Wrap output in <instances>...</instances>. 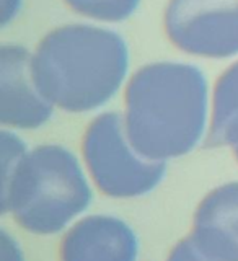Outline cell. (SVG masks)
<instances>
[{"instance_id":"obj_4","label":"cell","mask_w":238,"mask_h":261,"mask_svg":"<svg viewBox=\"0 0 238 261\" xmlns=\"http://www.w3.org/2000/svg\"><path fill=\"white\" fill-rule=\"evenodd\" d=\"M92 183L113 199H136L157 190L168 163L144 157L130 144L121 111H104L88 122L80 144Z\"/></svg>"},{"instance_id":"obj_5","label":"cell","mask_w":238,"mask_h":261,"mask_svg":"<svg viewBox=\"0 0 238 261\" xmlns=\"http://www.w3.org/2000/svg\"><path fill=\"white\" fill-rule=\"evenodd\" d=\"M163 31L188 56L232 59L238 56V0H168Z\"/></svg>"},{"instance_id":"obj_6","label":"cell","mask_w":238,"mask_h":261,"mask_svg":"<svg viewBox=\"0 0 238 261\" xmlns=\"http://www.w3.org/2000/svg\"><path fill=\"white\" fill-rule=\"evenodd\" d=\"M56 106L39 90L33 51L20 44L0 49V122L5 129L35 130L52 119Z\"/></svg>"},{"instance_id":"obj_1","label":"cell","mask_w":238,"mask_h":261,"mask_svg":"<svg viewBox=\"0 0 238 261\" xmlns=\"http://www.w3.org/2000/svg\"><path fill=\"white\" fill-rule=\"evenodd\" d=\"M129 141L144 157L167 162L194 152L209 133L210 90L198 65L155 61L122 88Z\"/></svg>"},{"instance_id":"obj_14","label":"cell","mask_w":238,"mask_h":261,"mask_svg":"<svg viewBox=\"0 0 238 261\" xmlns=\"http://www.w3.org/2000/svg\"><path fill=\"white\" fill-rule=\"evenodd\" d=\"M233 150V157H235V160L238 162V147H235V149H232Z\"/></svg>"},{"instance_id":"obj_12","label":"cell","mask_w":238,"mask_h":261,"mask_svg":"<svg viewBox=\"0 0 238 261\" xmlns=\"http://www.w3.org/2000/svg\"><path fill=\"white\" fill-rule=\"evenodd\" d=\"M2 261H24L20 243L5 228L2 230Z\"/></svg>"},{"instance_id":"obj_7","label":"cell","mask_w":238,"mask_h":261,"mask_svg":"<svg viewBox=\"0 0 238 261\" xmlns=\"http://www.w3.org/2000/svg\"><path fill=\"white\" fill-rule=\"evenodd\" d=\"M139 239L124 219L92 214L75 220L59 245V261H137Z\"/></svg>"},{"instance_id":"obj_3","label":"cell","mask_w":238,"mask_h":261,"mask_svg":"<svg viewBox=\"0 0 238 261\" xmlns=\"http://www.w3.org/2000/svg\"><path fill=\"white\" fill-rule=\"evenodd\" d=\"M130 53L118 31L90 23L51 30L33 51L39 90L56 110L87 114L101 110L126 87Z\"/></svg>"},{"instance_id":"obj_11","label":"cell","mask_w":238,"mask_h":261,"mask_svg":"<svg viewBox=\"0 0 238 261\" xmlns=\"http://www.w3.org/2000/svg\"><path fill=\"white\" fill-rule=\"evenodd\" d=\"M167 261H214L196 247V243L191 240V237L188 235L181 239L175 247L170 250Z\"/></svg>"},{"instance_id":"obj_9","label":"cell","mask_w":238,"mask_h":261,"mask_svg":"<svg viewBox=\"0 0 238 261\" xmlns=\"http://www.w3.org/2000/svg\"><path fill=\"white\" fill-rule=\"evenodd\" d=\"M206 141L210 147H238V61L220 73L210 90Z\"/></svg>"},{"instance_id":"obj_8","label":"cell","mask_w":238,"mask_h":261,"mask_svg":"<svg viewBox=\"0 0 238 261\" xmlns=\"http://www.w3.org/2000/svg\"><path fill=\"white\" fill-rule=\"evenodd\" d=\"M191 240L214 261H238V181L210 190L194 211Z\"/></svg>"},{"instance_id":"obj_13","label":"cell","mask_w":238,"mask_h":261,"mask_svg":"<svg viewBox=\"0 0 238 261\" xmlns=\"http://www.w3.org/2000/svg\"><path fill=\"white\" fill-rule=\"evenodd\" d=\"M23 0H2V27L10 24L21 12Z\"/></svg>"},{"instance_id":"obj_10","label":"cell","mask_w":238,"mask_h":261,"mask_svg":"<svg viewBox=\"0 0 238 261\" xmlns=\"http://www.w3.org/2000/svg\"><path fill=\"white\" fill-rule=\"evenodd\" d=\"M84 18L100 23H121L129 20L141 5V0H62Z\"/></svg>"},{"instance_id":"obj_2","label":"cell","mask_w":238,"mask_h":261,"mask_svg":"<svg viewBox=\"0 0 238 261\" xmlns=\"http://www.w3.org/2000/svg\"><path fill=\"white\" fill-rule=\"evenodd\" d=\"M2 170V212L33 235L65 230L93 201L84 162L61 144L28 149L15 130L4 127Z\"/></svg>"}]
</instances>
